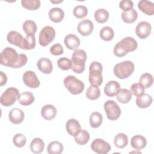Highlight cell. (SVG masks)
Here are the masks:
<instances>
[{
	"label": "cell",
	"mask_w": 154,
	"mask_h": 154,
	"mask_svg": "<svg viewBox=\"0 0 154 154\" xmlns=\"http://www.w3.org/2000/svg\"><path fill=\"white\" fill-rule=\"evenodd\" d=\"M64 17V11L59 7L52 8L49 11V19L55 23H58L63 20Z\"/></svg>",
	"instance_id": "cell-22"
},
{
	"label": "cell",
	"mask_w": 154,
	"mask_h": 154,
	"mask_svg": "<svg viewBox=\"0 0 154 154\" xmlns=\"http://www.w3.org/2000/svg\"><path fill=\"white\" fill-rule=\"evenodd\" d=\"M63 52V48L60 43H55L50 48V52L53 55H62Z\"/></svg>",
	"instance_id": "cell-45"
},
{
	"label": "cell",
	"mask_w": 154,
	"mask_h": 154,
	"mask_svg": "<svg viewBox=\"0 0 154 154\" xmlns=\"http://www.w3.org/2000/svg\"><path fill=\"white\" fill-rule=\"evenodd\" d=\"M56 33L54 28L51 26L43 27L39 34V44L42 46H46L54 39Z\"/></svg>",
	"instance_id": "cell-9"
},
{
	"label": "cell",
	"mask_w": 154,
	"mask_h": 154,
	"mask_svg": "<svg viewBox=\"0 0 154 154\" xmlns=\"http://www.w3.org/2000/svg\"><path fill=\"white\" fill-rule=\"evenodd\" d=\"M152 31L150 24L146 21L139 22L135 28V34L138 37L141 39H144L148 37Z\"/></svg>",
	"instance_id": "cell-12"
},
{
	"label": "cell",
	"mask_w": 154,
	"mask_h": 154,
	"mask_svg": "<svg viewBox=\"0 0 154 154\" xmlns=\"http://www.w3.org/2000/svg\"><path fill=\"white\" fill-rule=\"evenodd\" d=\"M75 142L79 145L86 144L90 140V134L85 129H81L75 136Z\"/></svg>",
	"instance_id": "cell-30"
},
{
	"label": "cell",
	"mask_w": 154,
	"mask_h": 154,
	"mask_svg": "<svg viewBox=\"0 0 154 154\" xmlns=\"http://www.w3.org/2000/svg\"><path fill=\"white\" fill-rule=\"evenodd\" d=\"M131 90L133 94L135 96L138 97L144 93L145 88L140 83H134L131 85Z\"/></svg>",
	"instance_id": "cell-43"
},
{
	"label": "cell",
	"mask_w": 154,
	"mask_h": 154,
	"mask_svg": "<svg viewBox=\"0 0 154 154\" xmlns=\"http://www.w3.org/2000/svg\"><path fill=\"white\" fill-rule=\"evenodd\" d=\"M138 8L147 15L152 16L154 14V3L151 1L147 0L140 1L138 3Z\"/></svg>",
	"instance_id": "cell-21"
},
{
	"label": "cell",
	"mask_w": 154,
	"mask_h": 154,
	"mask_svg": "<svg viewBox=\"0 0 154 154\" xmlns=\"http://www.w3.org/2000/svg\"><path fill=\"white\" fill-rule=\"evenodd\" d=\"M34 96L32 93L25 91L20 94L17 100L20 105L23 106H28L34 102Z\"/></svg>",
	"instance_id": "cell-27"
},
{
	"label": "cell",
	"mask_w": 154,
	"mask_h": 154,
	"mask_svg": "<svg viewBox=\"0 0 154 154\" xmlns=\"http://www.w3.org/2000/svg\"><path fill=\"white\" fill-rule=\"evenodd\" d=\"M120 89L119 83L116 81H109L104 87V93L108 97L115 96Z\"/></svg>",
	"instance_id": "cell-18"
},
{
	"label": "cell",
	"mask_w": 154,
	"mask_h": 154,
	"mask_svg": "<svg viewBox=\"0 0 154 154\" xmlns=\"http://www.w3.org/2000/svg\"><path fill=\"white\" fill-rule=\"evenodd\" d=\"M66 129L69 135L74 137L81 129V127L78 120L75 119H70L66 122Z\"/></svg>",
	"instance_id": "cell-20"
},
{
	"label": "cell",
	"mask_w": 154,
	"mask_h": 154,
	"mask_svg": "<svg viewBox=\"0 0 154 154\" xmlns=\"http://www.w3.org/2000/svg\"><path fill=\"white\" fill-rule=\"evenodd\" d=\"M57 108L52 105H45L41 109V115L46 120H51L55 118L57 114Z\"/></svg>",
	"instance_id": "cell-19"
},
{
	"label": "cell",
	"mask_w": 154,
	"mask_h": 154,
	"mask_svg": "<svg viewBox=\"0 0 154 154\" xmlns=\"http://www.w3.org/2000/svg\"><path fill=\"white\" fill-rule=\"evenodd\" d=\"M22 28L26 35H34L37 31V26L34 21L26 20L23 23Z\"/></svg>",
	"instance_id": "cell-29"
},
{
	"label": "cell",
	"mask_w": 154,
	"mask_h": 154,
	"mask_svg": "<svg viewBox=\"0 0 154 154\" xmlns=\"http://www.w3.org/2000/svg\"><path fill=\"white\" fill-rule=\"evenodd\" d=\"M45 148V143L40 138H34L30 143V149L34 153H40Z\"/></svg>",
	"instance_id": "cell-26"
},
{
	"label": "cell",
	"mask_w": 154,
	"mask_h": 154,
	"mask_svg": "<svg viewBox=\"0 0 154 154\" xmlns=\"http://www.w3.org/2000/svg\"><path fill=\"white\" fill-rule=\"evenodd\" d=\"M63 83L69 91L74 95L81 94L85 88L84 82L73 75L66 76L63 80Z\"/></svg>",
	"instance_id": "cell-5"
},
{
	"label": "cell",
	"mask_w": 154,
	"mask_h": 154,
	"mask_svg": "<svg viewBox=\"0 0 154 154\" xmlns=\"http://www.w3.org/2000/svg\"><path fill=\"white\" fill-rule=\"evenodd\" d=\"M18 55L16 51L11 47L4 48L1 53V64L12 67L17 60Z\"/></svg>",
	"instance_id": "cell-6"
},
{
	"label": "cell",
	"mask_w": 154,
	"mask_h": 154,
	"mask_svg": "<svg viewBox=\"0 0 154 154\" xmlns=\"http://www.w3.org/2000/svg\"><path fill=\"white\" fill-rule=\"evenodd\" d=\"M104 110L107 118L110 120H116L121 114V109L118 104L112 100H108L104 103Z\"/></svg>",
	"instance_id": "cell-8"
},
{
	"label": "cell",
	"mask_w": 154,
	"mask_h": 154,
	"mask_svg": "<svg viewBox=\"0 0 154 154\" xmlns=\"http://www.w3.org/2000/svg\"><path fill=\"white\" fill-rule=\"evenodd\" d=\"M73 15L78 19H82L85 17L88 14L87 8L82 5L76 6L73 10Z\"/></svg>",
	"instance_id": "cell-39"
},
{
	"label": "cell",
	"mask_w": 154,
	"mask_h": 154,
	"mask_svg": "<svg viewBox=\"0 0 154 154\" xmlns=\"http://www.w3.org/2000/svg\"><path fill=\"white\" fill-rule=\"evenodd\" d=\"M109 12L104 8L97 9L94 14V17L96 22L100 23H105L109 18Z\"/></svg>",
	"instance_id": "cell-32"
},
{
	"label": "cell",
	"mask_w": 154,
	"mask_h": 154,
	"mask_svg": "<svg viewBox=\"0 0 154 154\" xmlns=\"http://www.w3.org/2000/svg\"><path fill=\"white\" fill-rule=\"evenodd\" d=\"M87 55L84 50L76 49L72 55L71 69L76 73L79 74L85 70V61Z\"/></svg>",
	"instance_id": "cell-2"
},
{
	"label": "cell",
	"mask_w": 154,
	"mask_h": 154,
	"mask_svg": "<svg viewBox=\"0 0 154 154\" xmlns=\"http://www.w3.org/2000/svg\"><path fill=\"white\" fill-rule=\"evenodd\" d=\"M57 65L60 69L67 70L71 69L72 61L66 57H62L58 60Z\"/></svg>",
	"instance_id": "cell-41"
},
{
	"label": "cell",
	"mask_w": 154,
	"mask_h": 154,
	"mask_svg": "<svg viewBox=\"0 0 154 154\" xmlns=\"http://www.w3.org/2000/svg\"><path fill=\"white\" fill-rule=\"evenodd\" d=\"M91 149L98 154H106L111 149L110 144L101 138H96L93 141Z\"/></svg>",
	"instance_id": "cell-10"
},
{
	"label": "cell",
	"mask_w": 154,
	"mask_h": 154,
	"mask_svg": "<svg viewBox=\"0 0 154 154\" xmlns=\"http://www.w3.org/2000/svg\"><path fill=\"white\" fill-rule=\"evenodd\" d=\"M21 4L23 7L29 10H35L40 7L39 0H22Z\"/></svg>",
	"instance_id": "cell-38"
},
{
	"label": "cell",
	"mask_w": 154,
	"mask_h": 154,
	"mask_svg": "<svg viewBox=\"0 0 154 154\" xmlns=\"http://www.w3.org/2000/svg\"><path fill=\"white\" fill-rule=\"evenodd\" d=\"M94 29L93 23L88 19H84L80 21L78 25V32L83 36H88L91 34Z\"/></svg>",
	"instance_id": "cell-14"
},
{
	"label": "cell",
	"mask_w": 154,
	"mask_h": 154,
	"mask_svg": "<svg viewBox=\"0 0 154 154\" xmlns=\"http://www.w3.org/2000/svg\"><path fill=\"white\" fill-rule=\"evenodd\" d=\"M138 43L137 40L132 37H126L119 42L114 48V54L118 57H122L129 52L137 49Z\"/></svg>",
	"instance_id": "cell-1"
},
{
	"label": "cell",
	"mask_w": 154,
	"mask_h": 154,
	"mask_svg": "<svg viewBox=\"0 0 154 154\" xmlns=\"http://www.w3.org/2000/svg\"><path fill=\"white\" fill-rule=\"evenodd\" d=\"M153 76L149 73H144L142 74L139 79V83L145 88L150 87L153 84Z\"/></svg>",
	"instance_id": "cell-37"
},
{
	"label": "cell",
	"mask_w": 154,
	"mask_h": 154,
	"mask_svg": "<svg viewBox=\"0 0 154 154\" xmlns=\"http://www.w3.org/2000/svg\"><path fill=\"white\" fill-rule=\"evenodd\" d=\"M134 64L131 61H124L116 64L114 67V74L119 79H126L130 76L134 71Z\"/></svg>",
	"instance_id": "cell-3"
},
{
	"label": "cell",
	"mask_w": 154,
	"mask_h": 154,
	"mask_svg": "<svg viewBox=\"0 0 154 154\" xmlns=\"http://www.w3.org/2000/svg\"><path fill=\"white\" fill-rule=\"evenodd\" d=\"M63 146L58 141L51 142L47 147V152L49 154H60L63 152Z\"/></svg>",
	"instance_id": "cell-34"
},
{
	"label": "cell",
	"mask_w": 154,
	"mask_h": 154,
	"mask_svg": "<svg viewBox=\"0 0 154 154\" xmlns=\"http://www.w3.org/2000/svg\"><path fill=\"white\" fill-rule=\"evenodd\" d=\"M23 81L28 87L36 88L40 85V81L35 72L31 70L26 71L23 75Z\"/></svg>",
	"instance_id": "cell-11"
},
{
	"label": "cell",
	"mask_w": 154,
	"mask_h": 154,
	"mask_svg": "<svg viewBox=\"0 0 154 154\" xmlns=\"http://www.w3.org/2000/svg\"><path fill=\"white\" fill-rule=\"evenodd\" d=\"M13 142L14 146L17 147H22L26 144V137L20 133L16 134L13 138Z\"/></svg>",
	"instance_id": "cell-40"
},
{
	"label": "cell",
	"mask_w": 154,
	"mask_h": 154,
	"mask_svg": "<svg viewBox=\"0 0 154 154\" xmlns=\"http://www.w3.org/2000/svg\"><path fill=\"white\" fill-rule=\"evenodd\" d=\"M121 16L123 21L125 23H132L137 20L138 13L134 8H132L128 11H123L122 13Z\"/></svg>",
	"instance_id": "cell-28"
},
{
	"label": "cell",
	"mask_w": 154,
	"mask_h": 154,
	"mask_svg": "<svg viewBox=\"0 0 154 154\" xmlns=\"http://www.w3.org/2000/svg\"><path fill=\"white\" fill-rule=\"evenodd\" d=\"M99 35L103 40L110 41L114 36V32L112 28L109 26H104L100 29Z\"/></svg>",
	"instance_id": "cell-36"
},
{
	"label": "cell",
	"mask_w": 154,
	"mask_h": 154,
	"mask_svg": "<svg viewBox=\"0 0 154 154\" xmlns=\"http://www.w3.org/2000/svg\"><path fill=\"white\" fill-rule=\"evenodd\" d=\"M35 47V37L34 35H26L25 37L23 49L25 50H31Z\"/></svg>",
	"instance_id": "cell-42"
},
{
	"label": "cell",
	"mask_w": 154,
	"mask_h": 154,
	"mask_svg": "<svg viewBox=\"0 0 154 154\" xmlns=\"http://www.w3.org/2000/svg\"><path fill=\"white\" fill-rule=\"evenodd\" d=\"M102 65L98 61L92 62L89 66V82L92 85L100 86L103 82Z\"/></svg>",
	"instance_id": "cell-4"
},
{
	"label": "cell",
	"mask_w": 154,
	"mask_h": 154,
	"mask_svg": "<svg viewBox=\"0 0 154 154\" xmlns=\"http://www.w3.org/2000/svg\"><path fill=\"white\" fill-rule=\"evenodd\" d=\"M7 40L10 44L14 45L21 49H23L25 38L20 33L16 31H10L7 35Z\"/></svg>",
	"instance_id": "cell-13"
},
{
	"label": "cell",
	"mask_w": 154,
	"mask_h": 154,
	"mask_svg": "<svg viewBox=\"0 0 154 154\" xmlns=\"http://www.w3.org/2000/svg\"><path fill=\"white\" fill-rule=\"evenodd\" d=\"M28 61L27 56L24 54H19L16 63L13 66L12 68L17 69L25 66Z\"/></svg>",
	"instance_id": "cell-44"
},
{
	"label": "cell",
	"mask_w": 154,
	"mask_h": 154,
	"mask_svg": "<svg viewBox=\"0 0 154 154\" xmlns=\"http://www.w3.org/2000/svg\"><path fill=\"white\" fill-rule=\"evenodd\" d=\"M147 144V140L146 138L140 135H137L131 138V146L137 150H140L144 148Z\"/></svg>",
	"instance_id": "cell-23"
},
{
	"label": "cell",
	"mask_w": 154,
	"mask_h": 154,
	"mask_svg": "<svg viewBox=\"0 0 154 154\" xmlns=\"http://www.w3.org/2000/svg\"><path fill=\"white\" fill-rule=\"evenodd\" d=\"M64 43L66 48L70 50H76L80 45V40L76 35L69 34L66 35Z\"/></svg>",
	"instance_id": "cell-17"
},
{
	"label": "cell",
	"mask_w": 154,
	"mask_h": 154,
	"mask_svg": "<svg viewBox=\"0 0 154 154\" xmlns=\"http://www.w3.org/2000/svg\"><path fill=\"white\" fill-rule=\"evenodd\" d=\"M103 120V117L102 115L99 112H92L89 118V121H90V124L91 128H99Z\"/></svg>",
	"instance_id": "cell-33"
},
{
	"label": "cell",
	"mask_w": 154,
	"mask_h": 154,
	"mask_svg": "<svg viewBox=\"0 0 154 154\" xmlns=\"http://www.w3.org/2000/svg\"><path fill=\"white\" fill-rule=\"evenodd\" d=\"M128 143V138L127 135L123 133L117 134L114 140V144L115 146L119 149H123L125 147Z\"/></svg>",
	"instance_id": "cell-31"
},
{
	"label": "cell",
	"mask_w": 154,
	"mask_h": 154,
	"mask_svg": "<svg viewBox=\"0 0 154 154\" xmlns=\"http://www.w3.org/2000/svg\"><path fill=\"white\" fill-rule=\"evenodd\" d=\"M152 101L153 99L150 95L147 93H143L137 97L136 104L140 108H146L152 104Z\"/></svg>",
	"instance_id": "cell-24"
},
{
	"label": "cell",
	"mask_w": 154,
	"mask_h": 154,
	"mask_svg": "<svg viewBox=\"0 0 154 154\" xmlns=\"http://www.w3.org/2000/svg\"><path fill=\"white\" fill-rule=\"evenodd\" d=\"M0 76H1V82H0V86H2L7 83V76L5 73L3 72H0Z\"/></svg>",
	"instance_id": "cell-47"
},
{
	"label": "cell",
	"mask_w": 154,
	"mask_h": 154,
	"mask_svg": "<svg viewBox=\"0 0 154 154\" xmlns=\"http://www.w3.org/2000/svg\"><path fill=\"white\" fill-rule=\"evenodd\" d=\"M37 66L38 70L43 73L49 74L52 72L53 66L50 59L41 58L37 62Z\"/></svg>",
	"instance_id": "cell-16"
},
{
	"label": "cell",
	"mask_w": 154,
	"mask_h": 154,
	"mask_svg": "<svg viewBox=\"0 0 154 154\" xmlns=\"http://www.w3.org/2000/svg\"><path fill=\"white\" fill-rule=\"evenodd\" d=\"M119 7L123 11H128L133 8L134 2L131 0H122L119 2Z\"/></svg>",
	"instance_id": "cell-46"
},
{
	"label": "cell",
	"mask_w": 154,
	"mask_h": 154,
	"mask_svg": "<svg viewBox=\"0 0 154 154\" xmlns=\"http://www.w3.org/2000/svg\"><path fill=\"white\" fill-rule=\"evenodd\" d=\"M86 97L91 100L97 99L100 95V91L98 86L91 85L86 91Z\"/></svg>",
	"instance_id": "cell-35"
},
{
	"label": "cell",
	"mask_w": 154,
	"mask_h": 154,
	"mask_svg": "<svg viewBox=\"0 0 154 154\" xmlns=\"http://www.w3.org/2000/svg\"><path fill=\"white\" fill-rule=\"evenodd\" d=\"M132 92L127 88H121L116 94L117 100L122 103H127L132 99Z\"/></svg>",
	"instance_id": "cell-25"
},
{
	"label": "cell",
	"mask_w": 154,
	"mask_h": 154,
	"mask_svg": "<svg viewBox=\"0 0 154 154\" xmlns=\"http://www.w3.org/2000/svg\"><path fill=\"white\" fill-rule=\"evenodd\" d=\"M63 1H51V2H52V3H54V4H55V3H60V2H63Z\"/></svg>",
	"instance_id": "cell-48"
},
{
	"label": "cell",
	"mask_w": 154,
	"mask_h": 154,
	"mask_svg": "<svg viewBox=\"0 0 154 154\" xmlns=\"http://www.w3.org/2000/svg\"><path fill=\"white\" fill-rule=\"evenodd\" d=\"M20 96L19 90L15 87H9L1 94L0 102L4 106H10L13 105Z\"/></svg>",
	"instance_id": "cell-7"
},
{
	"label": "cell",
	"mask_w": 154,
	"mask_h": 154,
	"mask_svg": "<svg viewBox=\"0 0 154 154\" xmlns=\"http://www.w3.org/2000/svg\"><path fill=\"white\" fill-rule=\"evenodd\" d=\"M25 118V114L23 111L18 108H14L10 110L8 113L10 121L14 125L21 123Z\"/></svg>",
	"instance_id": "cell-15"
}]
</instances>
